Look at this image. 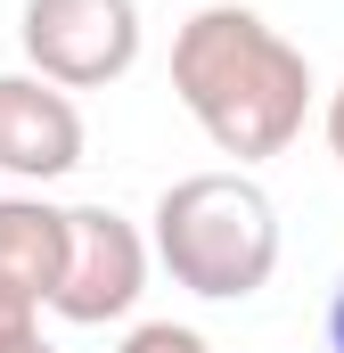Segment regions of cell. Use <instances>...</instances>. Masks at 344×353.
<instances>
[{"instance_id": "cell-7", "label": "cell", "mask_w": 344, "mask_h": 353, "mask_svg": "<svg viewBox=\"0 0 344 353\" xmlns=\"http://www.w3.org/2000/svg\"><path fill=\"white\" fill-rule=\"evenodd\" d=\"M115 353H213V345H205L189 321H140V329H131Z\"/></svg>"}, {"instance_id": "cell-4", "label": "cell", "mask_w": 344, "mask_h": 353, "mask_svg": "<svg viewBox=\"0 0 344 353\" xmlns=\"http://www.w3.org/2000/svg\"><path fill=\"white\" fill-rule=\"evenodd\" d=\"M148 296V239L140 222H123L115 205H66V279L50 296L58 321L107 329Z\"/></svg>"}, {"instance_id": "cell-2", "label": "cell", "mask_w": 344, "mask_h": 353, "mask_svg": "<svg viewBox=\"0 0 344 353\" xmlns=\"http://www.w3.org/2000/svg\"><path fill=\"white\" fill-rule=\"evenodd\" d=\"M156 263L205 304H246L279 271V205L255 173H189L156 197Z\"/></svg>"}, {"instance_id": "cell-3", "label": "cell", "mask_w": 344, "mask_h": 353, "mask_svg": "<svg viewBox=\"0 0 344 353\" xmlns=\"http://www.w3.org/2000/svg\"><path fill=\"white\" fill-rule=\"evenodd\" d=\"M17 41L58 90H107L140 66V0H25Z\"/></svg>"}, {"instance_id": "cell-1", "label": "cell", "mask_w": 344, "mask_h": 353, "mask_svg": "<svg viewBox=\"0 0 344 353\" xmlns=\"http://www.w3.org/2000/svg\"><path fill=\"white\" fill-rule=\"evenodd\" d=\"M172 90L189 107V123L222 157H238V165L279 157L303 132V115H312V66H303V50L270 17L238 8V0L197 8L172 33Z\"/></svg>"}, {"instance_id": "cell-11", "label": "cell", "mask_w": 344, "mask_h": 353, "mask_svg": "<svg viewBox=\"0 0 344 353\" xmlns=\"http://www.w3.org/2000/svg\"><path fill=\"white\" fill-rule=\"evenodd\" d=\"M25 353H50V345H25Z\"/></svg>"}, {"instance_id": "cell-5", "label": "cell", "mask_w": 344, "mask_h": 353, "mask_svg": "<svg viewBox=\"0 0 344 353\" xmlns=\"http://www.w3.org/2000/svg\"><path fill=\"white\" fill-rule=\"evenodd\" d=\"M83 165V107L50 74H0V173L66 181Z\"/></svg>"}, {"instance_id": "cell-8", "label": "cell", "mask_w": 344, "mask_h": 353, "mask_svg": "<svg viewBox=\"0 0 344 353\" xmlns=\"http://www.w3.org/2000/svg\"><path fill=\"white\" fill-rule=\"evenodd\" d=\"M25 345H41V304L0 288V353H25Z\"/></svg>"}, {"instance_id": "cell-10", "label": "cell", "mask_w": 344, "mask_h": 353, "mask_svg": "<svg viewBox=\"0 0 344 353\" xmlns=\"http://www.w3.org/2000/svg\"><path fill=\"white\" fill-rule=\"evenodd\" d=\"M328 148H336V165H344V83L328 90Z\"/></svg>"}, {"instance_id": "cell-6", "label": "cell", "mask_w": 344, "mask_h": 353, "mask_svg": "<svg viewBox=\"0 0 344 353\" xmlns=\"http://www.w3.org/2000/svg\"><path fill=\"white\" fill-rule=\"evenodd\" d=\"M66 279V205L50 197H0V288L50 304Z\"/></svg>"}, {"instance_id": "cell-9", "label": "cell", "mask_w": 344, "mask_h": 353, "mask_svg": "<svg viewBox=\"0 0 344 353\" xmlns=\"http://www.w3.org/2000/svg\"><path fill=\"white\" fill-rule=\"evenodd\" d=\"M320 337H328V353H344V271H336V288H328V321H320Z\"/></svg>"}]
</instances>
